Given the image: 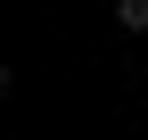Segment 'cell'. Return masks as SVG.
Wrapping results in <instances>:
<instances>
[{
  "mask_svg": "<svg viewBox=\"0 0 148 140\" xmlns=\"http://www.w3.org/2000/svg\"><path fill=\"white\" fill-rule=\"evenodd\" d=\"M115 25L123 33H148V0H115Z\"/></svg>",
  "mask_w": 148,
  "mask_h": 140,
  "instance_id": "obj_1",
  "label": "cell"
}]
</instances>
